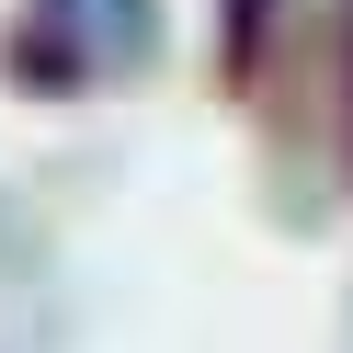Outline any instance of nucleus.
Wrapping results in <instances>:
<instances>
[{
	"label": "nucleus",
	"mask_w": 353,
	"mask_h": 353,
	"mask_svg": "<svg viewBox=\"0 0 353 353\" xmlns=\"http://www.w3.org/2000/svg\"><path fill=\"white\" fill-rule=\"evenodd\" d=\"M262 34H274V0H216V69L228 80L262 69Z\"/></svg>",
	"instance_id": "nucleus-1"
},
{
	"label": "nucleus",
	"mask_w": 353,
	"mask_h": 353,
	"mask_svg": "<svg viewBox=\"0 0 353 353\" xmlns=\"http://www.w3.org/2000/svg\"><path fill=\"white\" fill-rule=\"evenodd\" d=\"M342 148H353V0H342Z\"/></svg>",
	"instance_id": "nucleus-2"
}]
</instances>
